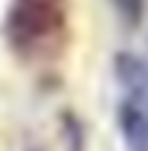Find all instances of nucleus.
<instances>
[{
  "mask_svg": "<svg viewBox=\"0 0 148 151\" xmlns=\"http://www.w3.org/2000/svg\"><path fill=\"white\" fill-rule=\"evenodd\" d=\"M67 0H12L3 20L9 50L26 64H47L67 44Z\"/></svg>",
  "mask_w": 148,
  "mask_h": 151,
  "instance_id": "nucleus-1",
  "label": "nucleus"
},
{
  "mask_svg": "<svg viewBox=\"0 0 148 151\" xmlns=\"http://www.w3.org/2000/svg\"><path fill=\"white\" fill-rule=\"evenodd\" d=\"M113 73L122 87L116 105V128L125 151H148V61L134 52L113 58Z\"/></svg>",
  "mask_w": 148,
  "mask_h": 151,
  "instance_id": "nucleus-2",
  "label": "nucleus"
},
{
  "mask_svg": "<svg viewBox=\"0 0 148 151\" xmlns=\"http://www.w3.org/2000/svg\"><path fill=\"white\" fill-rule=\"evenodd\" d=\"M111 6L116 9V15L122 18L125 26H139V20L145 18L148 0H111Z\"/></svg>",
  "mask_w": 148,
  "mask_h": 151,
  "instance_id": "nucleus-3",
  "label": "nucleus"
}]
</instances>
